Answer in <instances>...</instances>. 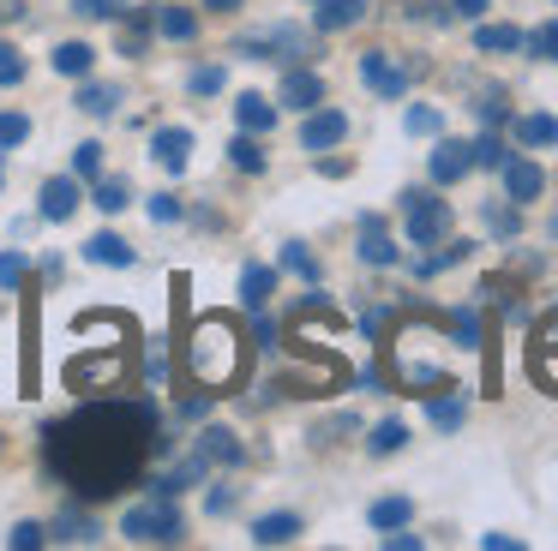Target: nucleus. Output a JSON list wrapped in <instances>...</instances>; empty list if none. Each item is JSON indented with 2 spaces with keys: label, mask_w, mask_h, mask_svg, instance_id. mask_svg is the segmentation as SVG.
I'll return each instance as SVG.
<instances>
[{
  "label": "nucleus",
  "mask_w": 558,
  "mask_h": 551,
  "mask_svg": "<svg viewBox=\"0 0 558 551\" xmlns=\"http://www.w3.org/2000/svg\"><path fill=\"white\" fill-rule=\"evenodd\" d=\"M150 156H157L162 174H186V162H193V132L186 126H157L150 132Z\"/></svg>",
  "instance_id": "13"
},
{
  "label": "nucleus",
  "mask_w": 558,
  "mask_h": 551,
  "mask_svg": "<svg viewBox=\"0 0 558 551\" xmlns=\"http://www.w3.org/2000/svg\"><path fill=\"white\" fill-rule=\"evenodd\" d=\"M354 252H361V264H373V270H390V264L402 258L397 240L385 234V222H378V216H361V246H354Z\"/></svg>",
  "instance_id": "21"
},
{
  "label": "nucleus",
  "mask_w": 558,
  "mask_h": 551,
  "mask_svg": "<svg viewBox=\"0 0 558 551\" xmlns=\"http://www.w3.org/2000/svg\"><path fill=\"white\" fill-rule=\"evenodd\" d=\"M522 48H529L534 60H558V19L541 24V30H522Z\"/></svg>",
  "instance_id": "44"
},
{
  "label": "nucleus",
  "mask_w": 558,
  "mask_h": 551,
  "mask_svg": "<svg viewBox=\"0 0 558 551\" xmlns=\"http://www.w3.org/2000/svg\"><path fill=\"white\" fill-rule=\"evenodd\" d=\"M90 204H97L102 216H121L126 204H133V186H126V180H90Z\"/></svg>",
  "instance_id": "33"
},
{
  "label": "nucleus",
  "mask_w": 558,
  "mask_h": 551,
  "mask_svg": "<svg viewBox=\"0 0 558 551\" xmlns=\"http://www.w3.org/2000/svg\"><path fill=\"white\" fill-rule=\"evenodd\" d=\"M205 474H210V462L193 450V455H181V462H174L169 474H157V479H150V491H162V498H181V491L205 486Z\"/></svg>",
  "instance_id": "18"
},
{
  "label": "nucleus",
  "mask_w": 558,
  "mask_h": 551,
  "mask_svg": "<svg viewBox=\"0 0 558 551\" xmlns=\"http://www.w3.org/2000/svg\"><path fill=\"white\" fill-rule=\"evenodd\" d=\"M121 36H114V48H121L126 60H138V54H150V36H157V7H133V12H121Z\"/></svg>",
  "instance_id": "15"
},
{
  "label": "nucleus",
  "mask_w": 558,
  "mask_h": 551,
  "mask_svg": "<svg viewBox=\"0 0 558 551\" xmlns=\"http://www.w3.org/2000/svg\"><path fill=\"white\" fill-rule=\"evenodd\" d=\"M385 323H390V311H385V306H373V311H361V330H366V335H373V342H378V335H385Z\"/></svg>",
  "instance_id": "54"
},
{
  "label": "nucleus",
  "mask_w": 558,
  "mask_h": 551,
  "mask_svg": "<svg viewBox=\"0 0 558 551\" xmlns=\"http://www.w3.org/2000/svg\"><path fill=\"white\" fill-rule=\"evenodd\" d=\"M450 12H457V19H481L486 0H450Z\"/></svg>",
  "instance_id": "56"
},
{
  "label": "nucleus",
  "mask_w": 558,
  "mask_h": 551,
  "mask_svg": "<svg viewBox=\"0 0 558 551\" xmlns=\"http://www.w3.org/2000/svg\"><path fill=\"white\" fill-rule=\"evenodd\" d=\"M469 252H474L469 240H450V234H445V240H438V252H426V258H414L409 270H414V282H433V276H445L450 264H462Z\"/></svg>",
  "instance_id": "23"
},
{
  "label": "nucleus",
  "mask_w": 558,
  "mask_h": 551,
  "mask_svg": "<svg viewBox=\"0 0 558 551\" xmlns=\"http://www.w3.org/2000/svg\"><path fill=\"white\" fill-rule=\"evenodd\" d=\"M198 455H205L210 467H229V474H234V467L246 462V443L234 438L229 426H205V431H198Z\"/></svg>",
  "instance_id": "16"
},
{
  "label": "nucleus",
  "mask_w": 558,
  "mask_h": 551,
  "mask_svg": "<svg viewBox=\"0 0 558 551\" xmlns=\"http://www.w3.org/2000/svg\"><path fill=\"white\" fill-rule=\"evenodd\" d=\"M85 264H102V270H133L138 252L126 246V240L114 234V228H102V234H90V240H85Z\"/></svg>",
  "instance_id": "20"
},
{
  "label": "nucleus",
  "mask_w": 558,
  "mask_h": 551,
  "mask_svg": "<svg viewBox=\"0 0 558 551\" xmlns=\"http://www.w3.org/2000/svg\"><path fill=\"white\" fill-rule=\"evenodd\" d=\"M145 210H150V222H162V228H169V222H181V216H186V204L174 198V192H150V198H145Z\"/></svg>",
  "instance_id": "47"
},
{
  "label": "nucleus",
  "mask_w": 558,
  "mask_h": 551,
  "mask_svg": "<svg viewBox=\"0 0 558 551\" xmlns=\"http://www.w3.org/2000/svg\"><path fill=\"white\" fill-rule=\"evenodd\" d=\"M205 7H210V12H234L241 0H205Z\"/></svg>",
  "instance_id": "58"
},
{
  "label": "nucleus",
  "mask_w": 558,
  "mask_h": 551,
  "mask_svg": "<svg viewBox=\"0 0 558 551\" xmlns=\"http://www.w3.org/2000/svg\"><path fill=\"white\" fill-rule=\"evenodd\" d=\"M553 234H558V216H553Z\"/></svg>",
  "instance_id": "60"
},
{
  "label": "nucleus",
  "mask_w": 558,
  "mask_h": 551,
  "mask_svg": "<svg viewBox=\"0 0 558 551\" xmlns=\"http://www.w3.org/2000/svg\"><path fill=\"white\" fill-rule=\"evenodd\" d=\"M282 270L301 276V282H318V258L306 252V240H282Z\"/></svg>",
  "instance_id": "35"
},
{
  "label": "nucleus",
  "mask_w": 558,
  "mask_h": 551,
  "mask_svg": "<svg viewBox=\"0 0 558 551\" xmlns=\"http://www.w3.org/2000/svg\"><path fill=\"white\" fill-rule=\"evenodd\" d=\"M469 150H474V168H493V174H498V168H505V162H510V144H505V138H498V132H493V126H486V132H481V138H474V144H469Z\"/></svg>",
  "instance_id": "34"
},
{
  "label": "nucleus",
  "mask_w": 558,
  "mask_h": 551,
  "mask_svg": "<svg viewBox=\"0 0 558 551\" xmlns=\"http://www.w3.org/2000/svg\"><path fill=\"white\" fill-rule=\"evenodd\" d=\"M378 546H385V551H421V534H402V527H390V534H378Z\"/></svg>",
  "instance_id": "53"
},
{
  "label": "nucleus",
  "mask_w": 558,
  "mask_h": 551,
  "mask_svg": "<svg viewBox=\"0 0 558 551\" xmlns=\"http://www.w3.org/2000/svg\"><path fill=\"white\" fill-rule=\"evenodd\" d=\"M349 431H361V419H354V414H330L325 426H313V443H342Z\"/></svg>",
  "instance_id": "49"
},
{
  "label": "nucleus",
  "mask_w": 558,
  "mask_h": 551,
  "mask_svg": "<svg viewBox=\"0 0 558 551\" xmlns=\"http://www.w3.org/2000/svg\"><path fill=\"white\" fill-rule=\"evenodd\" d=\"M73 12L78 19H121L126 0H73Z\"/></svg>",
  "instance_id": "51"
},
{
  "label": "nucleus",
  "mask_w": 558,
  "mask_h": 551,
  "mask_svg": "<svg viewBox=\"0 0 558 551\" xmlns=\"http://www.w3.org/2000/svg\"><path fill=\"white\" fill-rule=\"evenodd\" d=\"M0 192H7V150H0Z\"/></svg>",
  "instance_id": "59"
},
{
  "label": "nucleus",
  "mask_w": 558,
  "mask_h": 551,
  "mask_svg": "<svg viewBox=\"0 0 558 551\" xmlns=\"http://www.w3.org/2000/svg\"><path fill=\"white\" fill-rule=\"evenodd\" d=\"M157 36H162V42H193L198 19L186 7H157Z\"/></svg>",
  "instance_id": "31"
},
{
  "label": "nucleus",
  "mask_w": 558,
  "mask_h": 551,
  "mask_svg": "<svg viewBox=\"0 0 558 551\" xmlns=\"http://www.w3.org/2000/svg\"><path fill=\"white\" fill-rule=\"evenodd\" d=\"M529 366H534V378H541V390H553V395H558V311H546V318L534 323Z\"/></svg>",
  "instance_id": "9"
},
{
  "label": "nucleus",
  "mask_w": 558,
  "mask_h": 551,
  "mask_svg": "<svg viewBox=\"0 0 558 551\" xmlns=\"http://www.w3.org/2000/svg\"><path fill=\"white\" fill-rule=\"evenodd\" d=\"M73 174H78V180H97V174H102V144H97V138L73 144Z\"/></svg>",
  "instance_id": "46"
},
{
  "label": "nucleus",
  "mask_w": 558,
  "mask_h": 551,
  "mask_svg": "<svg viewBox=\"0 0 558 551\" xmlns=\"http://www.w3.org/2000/svg\"><path fill=\"white\" fill-rule=\"evenodd\" d=\"M246 371V335L229 311H205V318L186 330V378L205 383L210 395H222L229 383H241Z\"/></svg>",
  "instance_id": "2"
},
{
  "label": "nucleus",
  "mask_w": 558,
  "mask_h": 551,
  "mask_svg": "<svg viewBox=\"0 0 558 551\" xmlns=\"http://www.w3.org/2000/svg\"><path fill=\"white\" fill-rule=\"evenodd\" d=\"M54 72H61V78H90V72H97V48L90 42H61L54 48Z\"/></svg>",
  "instance_id": "27"
},
{
  "label": "nucleus",
  "mask_w": 558,
  "mask_h": 551,
  "mask_svg": "<svg viewBox=\"0 0 558 551\" xmlns=\"http://www.w3.org/2000/svg\"><path fill=\"white\" fill-rule=\"evenodd\" d=\"M481 546H486V551H522V539H510V534H481Z\"/></svg>",
  "instance_id": "55"
},
{
  "label": "nucleus",
  "mask_w": 558,
  "mask_h": 551,
  "mask_svg": "<svg viewBox=\"0 0 558 551\" xmlns=\"http://www.w3.org/2000/svg\"><path fill=\"white\" fill-rule=\"evenodd\" d=\"M229 168H241V174H265V144H258V132H234L229 138Z\"/></svg>",
  "instance_id": "30"
},
{
  "label": "nucleus",
  "mask_w": 558,
  "mask_h": 551,
  "mask_svg": "<svg viewBox=\"0 0 558 551\" xmlns=\"http://www.w3.org/2000/svg\"><path fill=\"white\" fill-rule=\"evenodd\" d=\"M325 102V78H318L313 66H282V84H277V108H294V114H306V108Z\"/></svg>",
  "instance_id": "8"
},
{
  "label": "nucleus",
  "mask_w": 558,
  "mask_h": 551,
  "mask_svg": "<svg viewBox=\"0 0 558 551\" xmlns=\"http://www.w3.org/2000/svg\"><path fill=\"white\" fill-rule=\"evenodd\" d=\"M361 84L373 96H385V102H402V96H409V84H414V66L390 60L385 48H366V54H361Z\"/></svg>",
  "instance_id": "6"
},
{
  "label": "nucleus",
  "mask_w": 558,
  "mask_h": 551,
  "mask_svg": "<svg viewBox=\"0 0 558 551\" xmlns=\"http://www.w3.org/2000/svg\"><path fill=\"white\" fill-rule=\"evenodd\" d=\"M7 546H13V551H37V546H49V527H43V522H19L13 534H7Z\"/></svg>",
  "instance_id": "50"
},
{
  "label": "nucleus",
  "mask_w": 558,
  "mask_h": 551,
  "mask_svg": "<svg viewBox=\"0 0 558 551\" xmlns=\"http://www.w3.org/2000/svg\"><path fill=\"white\" fill-rule=\"evenodd\" d=\"M402 443H409V426H402V419H378L373 438H366V450H373V455H397Z\"/></svg>",
  "instance_id": "38"
},
{
  "label": "nucleus",
  "mask_w": 558,
  "mask_h": 551,
  "mask_svg": "<svg viewBox=\"0 0 558 551\" xmlns=\"http://www.w3.org/2000/svg\"><path fill=\"white\" fill-rule=\"evenodd\" d=\"M241 60H277V66H306L318 54V30H301V24H265V30L241 36L234 42Z\"/></svg>",
  "instance_id": "4"
},
{
  "label": "nucleus",
  "mask_w": 558,
  "mask_h": 551,
  "mask_svg": "<svg viewBox=\"0 0 558 551\" xmlns=\"http://www.w3.org/2000/svg\"><path fill=\"white\" fill-rule=\"evenodd\" d=\"M25 276H31V258L25 252H0V294H13V287H25Z\"/></svg>",
  "instance_id": "41"
},
{
  "label": "nucleus",
  "mask_w": 558,
  "mask_h": 551,
  "mask_svg": "<svg viewBox=\"0 0 558 551\" xmlns=\"http://www.w3.org/2000/svg\"><path fill=\"white\" fill-rule=\"evenodd\" d=\"M474 48H481V54H517L522 30L517 24H481V30H474Z\"/></svg>",
  "instance_id": "32"
},
{
  "label": "nucleus",
  "mask_w": 558,
  "mask_h": 551,
  "mask_svg": "<svg viewBox=\"0 0 558 551\" xmlns=\"http://www.w3.org/2000/svg\"><path fill=\"white\" fill-rule=\"evenodd\" d=\"M402 126H409L414 138H438V132H445V114H438L433 102H414L409 114H402Z\"/></svg>",
  "instance_id": "40"
},
{
  "label": "nucleus",
  "mask_w": 558,
  "mask_h": 551,
  "mask_svg": "<svg viewBox=\"0 0 558 551\" xmlns=\"http://www.w3.org/2000/svg\"><path fill=\"white\" fill-rule=\"evenodd\" d=\"M25 54H19V42H0V90H13V84H25Z\"/></svg>",
  "instance_id": "45"
},
{
  "label": "nucleus",
  "mask_w": 558,
  "mask_h": 551,
  "mask_svg": "<svg viewBox=\"0 0 558 551\" xmlns=\"http://www.w3.org/2000/svg\"><path fill=\"white\" fill-rule=\"evenodd\" d=\"M121 534L133 539V546H181L186 539V515L174 498H162V491H150V498H138L133 510L121 515Z\"/></svg>",
  "instance_id": "3"
},
{
  "label": "nucleus",
  "mask_w": 558,
  "mask_h": 551,
  "mask_svg": "<svg viewBox=\"0 0 558 551\" xmlns=\"http://www.w3.org/2000/svg\"><path fill=\"white\" fill-rule=\"evenodd\" d=\"M49 539L54 546H97L102 527H97V515H90L85 503H66V510L49 522Z\"/></svg>",
  "instance_id": "12"
},
{
  "label": "nucleus",
  "mask_w": 558,
  "mask_h": 551,
  "mask_svg": "<svg viewBox=\"0 0 558 551\" xmlns=\"http://www.w3.org/2000/svg\"><path fill=\"white\" fill-rule=\"evenodd\" d=\"M510 132H517V144H529V150H553L558 144V120L553 114H517Z\"/></svg>",
  "instance_id": "26"
},
{
  "label": "nucleus",
  "mask_w": 558,
  "mask_h": 551,
  "mask_svg": "<svg viewBox=\"0 0 558 551\" xmlns=\"http://www.w3.org/2000/svg\"><path fill=\"white\" fill-rule=\"evenodd\" d=\"M366 522H373V534H390V527H409V522H414V503L402 498V491H390V498H378L373 510H366Z\"/></svg>",
  "instance_id": "28"
},
{
  "label": "nucleus",
  "mask_w": 558,
  "mask_h": 551,
  "mask_svg": "<svg viewBox=\"0 0 558 551\" xmlns=\"http://www.w3.org/2000/svg\"><path fill=\"white\" fill-rule=\"evenodd\" d=\"M397 204H402V228H409V246H438V240L450 234V204H445V198H433V192L409 186Z\"/></svg>",
  "instance_id": "5"
},
{
  "label": "nucleus",
  "mask_w": 558,
  "mask_h": 551,
  "mask_svg": "<svg viewBox=\"0 0 558 551\" xmlns=\"http://www.w3.org/2000/svg\"><path fill=\"white\" fill-rule=\"evenodd\" d=\"M498 174H505V198H510V204H534V198L546 192V168L529 162V156H510Z\"/></svg>",
  "instance_id": "14"
},
{
  "label": "nucleus",
  "mask_w": 558,
  "mask_h": 551,
  "mask_svg": "<svg viewBox=\"0 0 558 551\" xmlns=\"http://www.w3.org/2000/svg\"><path fill=\"white\" fill-rule=\"evenodd\" d=\"M73 108H85V114L109 120L114 108H121V90H114V84H102V78H78V90H73Z\"/></svg>",
  "instance_id": "25"
},
{
  "label": "nucleus",
  "mask_w": 558,
  "mask_h": 551,
  "mask_svg": "<svg viewBox=\"0 0 558 551\" xmlns=\"http://www.w3.org/2000/svg\"><path fill=\"white\" fill-rule=\"evenodd\" d=\"M234 503H241V491H234V486H210V491H205V510H210V515H229Z\"/></svg>",
  "instance_id": "52"
},
{
  "label": "nucleus",
  "mask_w": 558,
  "mask_h": 551,
  "mask_svg": "<svg viewBox=\"0 0 558 551\" xmlns=\"http://www.w3.org/2000/svg\"><path fill=\"white\" fill-rule=\"evenodd\" d=\"M301 534H306V522L294 510H270L253 522V546H294Z\"/></svg>",
  "instance_id": "22"
},
{
  "label": "nucleus",
  "mask_w": 558,
  "mask_h": 551,
  "mask_svg": "<svg viewBox=\"0 0 558 551\" xmlns=\"http://www.w3.org/2000/svg\"><path fill=\"white\" fill-rule=\"evenodd\" d=\"M366 7H373V0H318V7H313V30H318V36L354 30V24L366 19Z\"/></svg>",
  "instance_id": "17"
},
{
  "label": "nucleus",
  "mask_w": 558,
  "mask_h": 551,
  "mask_svg": "<svg viewBox=\"0 0 558 551\" xmlns=\"http://www.w3.org/2000/svg\"><path fill=\"white\" fill-rule=\"evenodd\" d=\"M37 450H43V474L54 486H66L78 503H102L138 486L150 455L169 450V438H162L150 402H90L66 419H49Z\"/></svg>",
  "instance_id": "1"
},
{
  "label": "nucleus",
  "mask_w": 558,
  "mask_h": 551,
  "mask_svg": "<svg viewBox=\"0 0 558 551\" xmlns=\"http://www.w3.org/2000/svg\"><path fill=\"white\" fill-rule=\"evenodd\" d=\"M37 216H43V222H73V216H78V174H54V180H43V192H37Z\"/></svg>",
  "instance_id": "11"
},
{
  "label": "nucleus",
  "mask_w": 558,
  "mask_h": 551,
  "mask_svg": "<svg viewBox=\"0 0 558 551\" xmlns=\"http://www.w3.org/2000/svg\"><path fill=\"white\" fill-rule=\"evenodd\" d=\"M450 342L457 347H486V323H481V306H457L450 311Z\"/></svg>",
  "instance_id": "29"
},
{
  "label": "nucleus",
  "mask_w": 558,
  "mask_h": 551,
  "mask_svg": "<svg viewBox=\"0 0 558 551\" xmlns=\"http://www.w3.org/2000/svg\"><path fill=\"white\" fill-rule=\"evenodd\" d=\"M174 414H181V419H193V426H205V419H210V390H205V383H198L193 395L181 390V402H174Z\"/></svg>",
  "instance_id": "48"
},
{
  "label": "nucleus",
  "mask_w": 558,
  "mask_h": 551,
  "mask_svg": "<svg viewBox=\"0 0 558 551\" xmlns=\"http://www.w3.org/2000/svg\"><path fill=\"white\" fill-rule=\"evenodd\" d=\"M486 228H493L498 240H517L522 234V204H486Z\"/></svg>",
  "instance_id": "36"
},
{
  "label": "nucleus",
  "mask_w": 558,
  "mask_h": 551,
  "mask_svg": "<svg viewBox=\"0 0 558 551\" xmlns=\"http://www.w3.org/2000/svg\"><path fill=\"white\" fill-rule=\"evenodd\" d=\"M474 114H481V126H510V120H517V114H510V102H505V90H498V84H493V90H481V102H474Z\"/></svg>",
  "instance_id": "39"
},
{
  "label": "nucleus",
  "mask_w": 558,
  "mask_h": 551,
  "mask_svg": "<svg viewBox=\"0 0 558 551\" xmlns=\"http://www.w3.org/2000/svg\"><path fill=\"white\" fill-rule=\"evenodd\" d=\"M426 174H433V186H457L462 174H474V150L462 138H438L433 144V162H426Z\"/></svg>",
  "instance_id": "10"
},
{
  "label": "nucleus",
  "mask_w": 558,
  "mask_h": 551,
  "mask_svg": "<svg viewBox=\"0 0 558 551\" xmlns=\"http://www.w3.org/2000/svg\"><path fill=\"white\" fill-rule=\"evenodd\" d=\"M426 419H433L438 431H457L462 426V395H426Z\"/></svg>",
  "instance_id": "37"
},
{
  "label": "nucleus",
  "mask_w": 558,
  "mask_h": 551,
  "mask_svg": "<svg viewBox=\"0 0 558 551\" xmlns=\"http://www.w3.org/2000/svg\"><path fill=\"white\" fill-rule=\"evenodd\" d=\"M25 19V0H0V24H19Z\"/></svg>",
  "instance_id": "57"
},
{
  "label": "nucleus",
  "mask_w": 558,
  "mask_h": 551,
  "mask_svg": "<svg viewBox=\"0 0 558 551\" xmlns=\"http://www.w3.org/2000/svg\"><path fill=\"white\" fill-rule=\"evenodd\" d=\"M277 120H282V108L270 102V96H258V90H241V96H234V126H241V132H258V138H265Z\"/></svg>",
  "instance_id": "19"
},
{
  "label": "nucleus",
  "mask_w": 558,
  "mask_h": 551,
  "mask_svg": "<svg viewBox=\"0 0 558 551\" xmlns=\"http://www.w3.org/2000/svg\"><path fill=\"white\" fill-rule=\"evenodd\" d=\"M25 138H31V114H19V108H0V150H19Z\"/></svg>",
  "instance_id": "42"
},
{
  "label": "nucleus",
  "mask_w": 558,
  "mask_h": 551,
  "mask_svg": "<svg viewBox=\"0 0 558 551\" xmlns=\"http://www.w3.org/2000/svg\"><path fill=\"white\" fill-rule=\"evenodd\" d=\"M222 84H229L222 66H193L186 72V96H222Z\"/></svg>",
  "instance_id": "43"
},
{
  "label": "nucleus",
  "mask_w": 558,
  "mask_h": 551,
  "mask_svg": "<svg viewBox=\"0 0 558 551\" xmlns=\"http://www.w3.org/2000/svg\"><path fill=\"white\" fill-rule=\"evenodd\" d=\"M270 294H277V270H270V264H246V270H241V306L246 311H265Z\"/></svg>",
  "instance_id": "24"
},
{
  "label": "nucleus",
  "mask_w": 558,
  "mask_h": 551,
  "mask_svg": "<svg viewBox=\"0 0 558 551\" xmlns=\"http://www.w3.org/2000/svg\"><path fill=\"white\" fill-rule=\"evenodd\" d=\"M349 138V114H342V108H306V120H301V150H337V144Z\"/></svg>",
  "instance_id": "7"
}]
</instances>
